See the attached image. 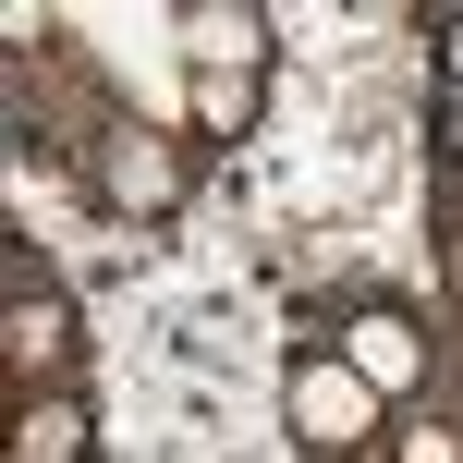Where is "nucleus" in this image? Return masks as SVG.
Masks as SVG:
<instances>
[{
	"label": "nucleus",
	"mask_w": 463,
	"mask_h": 463,
	"mask_svg": "<svg viewBox=\"0 0 463 463\" xmlns=\"http://www.w3.org/2000/svg\"><path fill=\"white\" fill-rule=\"evenodd\" d=\"M280 427H293L317 463H366V439H391V402H378L342 354H293V378H280Z\"/></svg>",
	"instance_id": "1"
},
{
	"label": "nucleus",
	"mask_w": 463,
	"mask_h": 463,
	"mask_svg": "<svg viewBox=\"0 0 463 463\" xmlns=\"http://www.w3.org/2000/svg\"><path fill=\"white\" fill-rule=\"evenodd\" d=\"M329 354H342V366L366 378V391L391 402V415L439 391V342H427V317H415V305H354V317L329 329Z\"/></svg>",
	"instance_id": "2"
},
{
	"label": "nucleus",
	"mask_w": 463,
	"mask_h": 463,
	"mask_svg": "<svg viewBox=\"0 0 463 463\" xmlns=\"http://www.w3.org/2000/svg\"><path fill=\"white\" fill-rule=\"evenodd\" d=\"M86 184L110 195L122 220H171L184 208V146L146 135V122H110V135H86Z\"/></svg>",
	"instance_id": "3"
},
{
	"label": "nucleus",
	"mask_w": 463,
	"mask_h": 463,
	"mask_svg": "<svg viewBox=\"0 0 463 463\" xmlns=\"http://www.w3.org/2000/svg\"><path fill=\"white\" fill-rule=\"evenodd\" d=\"M0 366H13V391H61V366H73V305L37 280V256H13V305H0Z\"/></svg>",
	"instance_id": "4"
},
{
	"label": "nucleus",
	"mask_w": 463,
	"mask_h": 463,
	"mask_svg": "<svg viewBox=\"0 0 463 463\" xmlns=\"http://www.w3.org/2000/svg\"><path fill=\"white\" fill-rule=\"evenodd\" d=\"M171 49H184V73H269L280 13L269 0H184L171 13Z\"/></svg>",
	"instance_id": "5"
},
{
	"label": "nucleus",
	"mask_w": 463,
	"mask_h": 463,
	"mask_svg": "<svg viewBox=\"0 0 463 463\" xmlns=\"http://www.w3.org/2000/svg\"><path fill=\"white\" fill-rule=\"evenodd\" d=\"M13 463H86V402L73 391H13Z\"/></svg>",
	"instance_id": "6"
},
{
	"label": "nucleus",
	"mask_w": 463,
	"mask_h": 463,
	"mask_svg": "<svg viewBox=\"0 0 463 463\" xmlns=\"http://www.w3.org/2000/svg\"><path fill=\"white\" fill-rule=\"evenodd\" d=\"M184 135H256V73H184Z\"/></svg>",
	"instance_id": "7"
},
{
	"label": "nucleus",
	"mask_w": 463,
	"mask_h": 463,
	"mask_svg": "<svg viewBox=\"0 0 463 463\" xmlns=\"http://www.w3.org/2000/svg\"><path fill=\"white\" fill-rule=\"evenodd\" d=\"M378 451H391V463H463V427L439 415V402H402V415H391V439H378Z\"/></svg>",
	"instance_id": "8"
},
{
	"label": "nucleus",
	"mask_w": 463,
	"mask_h": 463,
	"mask_svg": "<svg viewBox=\"0 0 463 463\" xmlns=\"http://www.w3.org/2000/svg\"><path fill=\"white\" fill-rule=\"evenodd\" d=\"M427 49H439V73L463 86V13H439V24H427Z\"/></svg>",
	"instance_id": "9"
},
{
	"label": "nucleus",
	"mask_w": 463,
	"mask_h": 463,
	"mask_svg": "<svg viewBox=\"0 0 463 463\" xmlns=\"http://www.w3.org/2000/svg\"><path fill=\"white\" fill-rule=\"evenodd\" d=\"M439 146H451V159H463V86L439 98Z\"/></svg>",
	"instance_id": "10"
},
{
	"label": "nucleus",
	"mask_w": 463,
	"mask_h": 463,
	"mask_svg": "<svg viewBox=\"0 0 463 463\" xmlns=\"http://www.w3.org/2000/svg\"><path fill=\"white\" fill-rule=\"evenodd\" d=\"M439 269H451V293H463V220H451V256H439Z\"/></svg>",
	"instance_id": "11"
}]
</instances>
